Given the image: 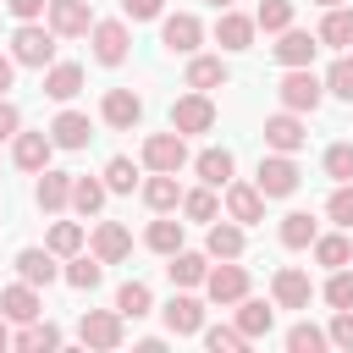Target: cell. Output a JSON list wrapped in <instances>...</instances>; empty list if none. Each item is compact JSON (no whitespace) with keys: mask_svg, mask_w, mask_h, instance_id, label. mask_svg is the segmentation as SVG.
I'll return each mask as SVG.
<instances>
[{"mask_svg":"<svg viewBox=\"0 0 353 353\" xmlns=\"http://www.w3.org/2000/svg\"><path fill=\"white\" fill-rule=\"evenodd\" d=\"M281 105L287 110H298V116H314L320 110V99H325V83L309 72V66H287V77H281Z\"/></svg>","mask_w":353,"mask_h":353,"instance_id":"6da1fadb","label":"cell"},{"mask_svg":"<svg viewBox=\"0 0 353 353\" xmlns=\"http://www.w3.org/2000/svg\"><path fill=\"white\" fill-rule=\"evenodd\" d=\"M11 55H17V66H50L55 61V28H33V22H22L17 28V39H11Z\"/></svg>","mask_w":353,"mask_h":353,"instance_id":"7a4b0ae2","label":"cell"},{"mask_svg":"<svg viewBox=\"0 0 353 353\" xmlns=\"http://www.w3.org/2000/svg\"><path fill=\"white\" fill-rule=\"evenodd\" d=\"M254 188L265 193V199H287V193H298V165H292V154H265L259 160V176H254Z\"/></svg>","mask_w":353,"mask_h":353,"instance_id":"3957f363","label":"cell"},{"mask_svg":"<svg viewBox=\"0 0 353 353\" xmlns=\"http://www.w3.org/2000/svg\"><path fill=\"white\" fill-rule=\"evenodd\" d=\"M143 165H149V171H182V165H188L182 132H176V127H171V132H149V138H143Z\"/></svg>","mask_w":353,"mask_h":353,"instance_id":"277c9868","label":"cell"},{"mask_svg":"<svg viewBox=\"0 0 353 353\" xmlns=\"http://www.w3.org/2000/svg\"><path fill=\"white\" fill-rule=\"evenodd\" d=\"M171 127H176L182 138H188V132H210V127H215V105H210V94H199V88L182 94V99L171 105Z\"/></svg>","mask_w":353,"mask_h":353,"instance_id":"5b68a950","label":"cell"},{"mask_svg":"<svg viewBox=\"0 0 353 353\" xmlns=\"http://www.w3.org/2000/svg\"><path fill=\"white\" fill-rule=\"evenodd\" d=\"M83 347H121V309H88L77 320Z\"/></svg>","mask_w":353,"mask_h":353,"instance_id":"8992f818","label":"cell"},{"mask_svg":"<svg viewBox=\"0 0 353 353\" xmlns=\"http://www.w3.org/2000/svg\"><path fill=\"white\" fill-rule=\"evenodd\" d=\"M204 292H210V303H243L248 298V270L226 259V265H215L204 276Z\"/></svg>","mask_w":353,"mask_h":353,"instance_id":"52a82bcc","label":"cell"},{"mask_svg":"<svg viewBox=\"0 0 353 353\" xmlns=\"http://www.w3.org/2000/svg\"><path fill=\"white\" fill-rule=\"evenodd\" d=\"M199 39H204V28H199V17H193V11H176V17H165V22H160V44H165L171 55H193V50H199Z\"/></svg>","mask_w":353,"mask_h":353,"instance_id":"ba28073f","label":"cell"},{"mask_svg":"<svg viewBox=\"0 0 353 353\" xmlns=\"http://www.w3.org/2000/svg\"><path fill=\"white\" fill-rule=\"evenodd\" d=\"M88 39H94V61L99 66H121L127 61V44H132L127 39V22H94Z\"/></svg>","mask_w":353,"mask_h":353,"instance_id":"9c48e42d","label":"cell"},{"mask_svg":"<svg viewBox=\"0 0 353 353\" xmlns=\"http://www.w3.org/2000/svg\"><path fill=\"white\" fill-rule=\"evenodd\" d=\"M226 215L237 226H259L265 221V193L254 182H226Z\"/></svg>","mask_w":353,"mask_h":353,"instance_id":"30bf717a","label":"cell"},{"mask_svg":"<svg viewBox=\"0 0 353 353\" xmlns=\"http://www.w3.org/2000/svg\"><path fill=\"white\" fill-rule=\"evenodd\" d=\"M265 143H270V149H281V154H298V149L309 143V132H303V121H298V110H281V116H265Z\"/></svg>","mask_w":353,"mask_h":353,"instance_id":"8fae6325","label":"cell"},{"mask_svg":"<svg viewBox=\"0 0 353 353\" xmlns=\"http://www.w3.org/2000/svg\"><path fill=\"white\" fill-rule=\"evenodd\" d=\"M50 28H55L61 39H83V33L94 28L88 0H50Z\"/></svg>","mask_w":353,"mask_h":353,"instance_id":"7c38bea8","label":"cell"},{"mask_svg":"<svg viewBox=\"0 0 353 353\" xmlns=\"http://www.w3.org/2000/svg\"><path fill=\"white\" fill-rule=\"evenodd\" d=\"M254 33H259V22H254V17H243V11H232V6H226V11H221V22H215V44H221V50H248V44H254Z\"/></svg>","mask_w":353,"mask_h":353,"instance_id":"4fadbf2b","label":"cell"},{"mask_svg":"<svg viewBox=\"0 0 353 353\" xmlns=\"http://www.w3.org/2000/svg\"><path fill=\"white\" fill-rule=\"evenodd\" d=\"M50 149H55L50 132H17V138H11V160H17L22 171H44V165H50Z\"/></svg>","mask_w":353,"mask_h":353,"instance_id":"5bb4252c","label":"cell"},{"mask_svg":"<svg viewBox=\"0 0 353 353\" xmlns=\"http://www.w3.org/2000/svg\"><path fill=\"white\" fill-rule=\"evenodd\" d=\"M94 254H99L105 265H121V259L132 254V232H127L121 221H99V226H94Z\"/></svg>","mask_w":353,"mask_h":353,"instance_id":"9a60e30c","label":"cell"},{"mask_svg":"<svg viewBox=\"0 0 353 353\" xmlns=\"http://www.w3.org/2000/svg\"><path fill=\"white\" fill-rule=\"evenodd\" d=\"M270 292H276V303H281V309H309V298H314L309 276H303V270H292V265H281V270H276Z\"/></svg>","mask_w":353,"mask_h":353,"instance_id":"2e32d148","label":"cell"},{"mask_svg":"<svg viewBox=\"0 0 353 353\" xmlns=\"http://www.w3.org/2000/svg\"><path fill=\"white\" fill-rule=\"evenodd\" d=\"M320 50V33H303V28H281V44H276V61L281 66H309Z\"/></svg>","mask_w":353,"mask_h":353,"instance_id":"e0dca14e","label":"cell"},{"mask_svg":"<svg viewBox=\"0 0 353 353\" xmlns=\"http://www.w3.org/2000/svg\"><path fill=\"white\" fill-rule=\"evenodd\" d=\"M99 116H105V127H138L143 99H138L132 88H110V94H105V105H99Z\"/></svg>","mask_w":353,"mask_h":353,"instance_id":"ac0fdd59","label":"cell"},{"mask_svg":"<svg viewBox=\"0 0 353 353\" xmlns=\"http://www.w3.org/2000/svg\"><path fill=\"white\" fill-rule=\"evenodd\" d=\"M165 325H171V336H193V331H204V303L188 298V292H176V298L165 303Z\"/></svg>","mask_w":353,"mask_h":353,"instance_id":"d6986e66","label":"cell"},{"mask_svg":"<svg viewBox=\"0 0 353 353\" xmlns=\"http://www.w3.org/2000/svg\"><path fill=\"white\" fill-rule=\"evenodd\" d=\"M50 138H55V149H83V143L94 138V127H88L83 110H61V116L50 121Z\"/></svg>","mask_w":353,"mask_h":353,"instance_id":"ffe728a7","label":"cell"},{"mask_svg":"<svg viewBox=\"0 0 353 353\" xmlns=\"http://www.w3.org/2000/svg\"><path fill=\"white\" fill-rule=\"evenodd\" d=\"M0 314H6V320H17V325L39 320V292H33V281H17V287H6V292H0Z\"/></svg>","mask_w":353,"mask_h":353,"instance_id":"44dd1931","label":"cell"},{"mask_svg":"<svg viewBox=\"0 0 353 353\" xmlns=\"http://www.w3.org/2000/svg\"><path fill=\"white\" fill-rule=\"evenodd\" d=\"M33 204H39V210H66V204H72V176L44 165V176H39V188H33Z\"/></svg>","mask_w":353,"mask_h":353,"instance_id":"7402d4cb","label":"cell"},{"mask_svg":"<svg viewBox=\"0 0 353 353\" xmlns=\"http://www.w3.org/2000/svg\"><path fill=\"white\" fill-rule=\"evenodd\" d=\"M188 88H199V94L226 88V61H221V55H193V61H188Z\"/></svg>","mask_w":353,"mask_h":353,"instance_id":"603a6c76","label":"cell"},{"mask_svg":"<svg viewBox=\"0 0 353 353\" xmlns=\"http://www.w3.org/2000/svg\"><path fill=\"white\" fill-rule=\"evenodd\" d=\"M44 94H50V99H61V105H66L72 94H83V66H77V61L50 66V72H44Z\"/></svg>","mask_w":353,"mask_h":353,"instance_id":"cb8c5ba5","label":"cell"},{"mask_svg":"<svg viewBox=\"0 0 353 353\" xmlns=\"http://www.w3.org/2000/svg\"><path fill=\"white\" fill-rule=\"evenodd\" d=\"M143 204H149V210H160V215H165V210H176V204H182L176 171H154V176L143 182Z\"/></svg>","mask_w":353,"mask_h":353,"instance_id":"d4e9b609","label":"cell"},{"mask_svg":"<svg viewBox=\"0 0 353 353\" xmlns=\"http://www.w3.org/2000/svg\"><path fill=\"white\" fill-rule=\"evenodd\" d=\"M17 276L33 281V287H50V281H55V254H50V248H22V254H17Z\"/></svg>","mask_w":353,"mask_h":353,"instance_id":"484cf974","label":"cell"},{"mask_svg":"<svg viewBox=\"0 0 353 353\" xmlns=\"http://www.w3.org/2000/svg\"><path fill=\"white\" fill-rule=\"evenodd\" d=\"M165 276H171L176 287H204V276H210V259H204V254H188V248H176V254H171V265H165Z\"/></svg>","mask_w":353,"mask_h":353,"instance_id":"4316f807","label":"cell"},{"mask_svg":"<svg viewBox=\"0 0 353 353\" xmlns=\"http://www.w3.org/2000/svg\"><path fill=\"white\" fill-rule=\"evenodd\" d=\"M11 347H22V353H50V347H61V331H55L50 320H28V325L11 336Z\"/></svg>","mask_w":353,"mask_h":353,"instance_id":"83f0119b","label":"cell"},{"mask_svg":"<svg viewBox=\"0 0 353 353\" xmlns=\"http://www.w3.org/2000/svg\"><path fill=\"white\" fill-rule=\"evenodd\" d=\"M320 44H331V50H347V44H353V11H347V6H325Z\"/></svg>","mask_w":353,"mask_h":353,"instance_id":"f1b7e54d","label":"cell"},{"mask_svg":"<svg viewBox=\"0 0 353 353\" xmlns=\"http://www.w3.org/2000/svg\"><path fill=\"white\" fill-rule=\"evenodd\" d=\"M193 171H199V182H210V188H226V182H232V149H204V154L193 160Z\"/></svg>","mask_w":353,"mask_h":353,"instance_id":"f546056e","label":"cell"},{"mask_svg":"<svg viewBox=\"0 0 353 353\" xmlns=\"http://www.w3.org/2000/svg\"><path fill=\"white\" fill-rule=\"evenodd\" d=\"M204 248H210V259H237V254H243V226H237V221H215Z\"/></svg>","mask_w":353,"mask_h":353,"instance_id":"4dcf8cb0","label":"cell"},{"mask_svg":"<svg viewBox=\"0 0 353 353\" xmlns=\"http://www.w3.org/2000/svg\"><path fill=\"white\" fill-rule=\"evenodd\" d=\"M270 320H276V314H270L265 298H243V309H237V331H243L248 342H254V336H270Z\"/></svg>","mask_w":353,"mask_h":353,"instance_id":"1f68e13d","label":"cell"},{"mask_svg":"<svg viewBox=\"0 0 353 353\" xmlns=\"http://www.w3.org/2000/svg\"><path fill=\"white\" fill-rule=\"evenodd\" d=\"M314 215L309 210H292V215H281V243L287 248H314Z\"/></svg>","mask_w":353,"mask_h":353,"instance_id":"d6a6232c","label":"cell"},{"mask_svg":"<svg viewBox=\"0 0 353 353\" xmlns=\"http://www.w3.org/2000/svg\"><path fill=\"white\" fill-rule=\"evenodd\" d=\"M99 276H105V259H99V254H72L66 281H72L77 292H94V287H99Z\"/></svg>","mask_w":353,"mask_h":353,"instance_id":"836d02e7","label":"cell"},{"mask_svg":"<svg viewBox=\"0 0 353 353\" xmlns=\"http://www.w3.org/2000/svg\"><path fill=\"white\" fill-rule=\"evenodd\" d=\"M105 193H110V188H105L99 176H72V210H77V215H94V210L105 204Z\"/></svg>","mask_w":353,"mask_h":353,"instance_id":"e575fe53","label":"cell"},{"mask_svg":"<svg viewBox=\"0 0 353 353\" xmlns=\"http://www.w3.org/2000/svg\"><path fill=\"white\" fill-rule=\"evenodd\" d=\"M143 243H149L154 254H165V259H171V254L182 248V221H149V232H143Z\"/></svg>","mask_w":353,"mask_h":353,"instance_id":"d590c367","label":"cell"},{"mask_svg":"<svg viewBox=\"0 0 353 353\" xmlns=\"http://www.w3.org/2000/svg\"><path fill=\"white\" fill-rule=\"evenodd\" d=\"M149 303H154V298H149V287H143V281H127V287L116 292L121 320H143V314H149Z\"/></svg>","mask_w":353,"mask_h":353,"instance_id":"8d00e7d4","label":"cell"},{"mask_svg":"<svg viewBox=\"0 0 353 353\" xmlns=\"http://www.w3.org/2000/svg\"><path fill=\"white\" fill-rule=\"evenodd\" d=\"M182 215H188V221H215V215H221V204H215L210 182H204V188H193V193H182Z\"/></svg>","mask_w":353,"mask_h":353,"instance_id":"74e56055","label":"cell"},{"mask_svg":"<svg viewBox=\"0 0 353 353\" xmlns=\"http://www.w3.org/2000/svg\"><path fill=\"white\" fill-rule=\"evenodd\" d=\"M44 248H50V254H66V259H72V254L83 248V226H77V221H55V226H50V243H44Z\"/></svg>","mask_w":353,"mask_h":353,"instance_id":"f35d334b","label":"cell"},{"mask_svg":"<svg viewBox=\"0 0 353 353\" xmlns=\"http://www.w3.org/2000/svg\"><path fill=\"white\" fill-rule=\"evenodd\" d=\"M314 259H320L325 270H342V265L353 259V243H347V237H314Z\"/></svg>","mask_w":353,"mask_h":353,"instance_id":"ab89813d","label":"cell"},{"mask_svg":"<svg viewBox=\"0 0 353 353\" xmlns=\"http://www.w3.org/2000/svg\"><path fill=\"white\" fill-rule=\"evenodd\" d=\"M325 342H331V331H320V325H309V320H298V325L287 331V347H292V353H320Z\"/></svg>","mask_w":353,"mask_h":353,"instance_id":"60d3db41","label":"cell"},{"mask_svg":"<svg viewBox=\"0 0 353 353\" xmlns=\"http://www.w3.org/2000/svg\"><path fill=\"white\" fill-rule=\"evenodd\" d=\"M254 22H259L265 33H281V28H292V0H259Z\"/></svg>","mask_w":353,"mask_h":353,"instance_id":"b9f144b4","label":"cell"},{"mask_svg":"<svg viewBox=\"0 0 353 353\" xmlns=\"http://www.w3.org/2000/svg\"><path fill=\"white\" fill-rule=\"evenodd\" d=\"M204 347H210V353H243L248 336H243L237 325H210V331H204Z\"/></svg>","mask_w":353,"mask_h":353,"instance_id":"7bdbcfd3","label":"cell"},{"mask_svg":"<svg viewBox=\"0 0 353 353\" xmlns=\"http://www.w3.org/2000/svg\"><path fill=\"white\" fill-rule=\"evenodd\" d=\"M132 182H138V165H132L127 154H116V160L105 165V188H110V193H132Z\"/></svg>","mask_w":353,"mask_h":353,"instance_id":"ee69618b","label":"cell"},{"mask_svg":"<svg viewBox=\"0 0 353 353\" xmlns=\"http://www.w3.org/2000/svg\"><path fill=\"white\" fill-rule=\"evenodd\" d=\"M325 176L331 182H353V143H331L325 149Z\"/></svg>","mask_w":353,"mask_h":353,"instance_id":"f6af8a7d","label":"cell"},{"mask_svg":"<svg viewBox=\"0 0 353 353\" xmlns=\"http://www.w3.org/2000/svg\"><path fill=\"white\" fill-rule=\"evenodd\" d=\"M325 303H331V309H353V270H347V265L331 270V281H325Z\"/></svg>","mask_w":353,"mask_h":353,"instance_id":"bcb514c9","label":"cell"},{"mask_svg":"<svg viewBox=\"0 0 353 353\" xmlns=\"http://www.w3.org/2000/svg\"><path fill=\"white\" fill-rule=\"evenodd\" d=\"M325 215H331L336 226H353V182H336V193H331Z\"/></svg>","mask_w":353,"mask_h":353,"instance_id":"7dc6e473","label":"cell"},{"mask_svg":"<svg viewBox=\"0 0 353 353\" xmlns=\"http://www.w3.org/2000/svg\"><path fill=\"white\" fill-rule=\"evenodd\" d=\"M325 88L336 94V99H353V61L342 55V61H331V72H325Z\"/></svg>","mask_w":353,"mask_h":353,"instance_id":"c3c4849f","label":"cell"},{"mask_svg":"<svg viewBox=\"0 0 353 353\" xmlns=\"http://www.w3.org/2000/svg\"><path fill=\"white\" fill-rule=\"evenodd\" d=\"M331 342H336L342 353H353V309H336V314H331Z\"/></svg>","mask_w":353,"mask_h":353,"instance_id":"681fc988","label":"cell"},{"mask_svg":"<svg viewBox=\"0 0 353 353\" xmlns=\"http://www.w3.org/2000/svg\"><path fill=\"white\" fill-rule=\"evenodd\" d=\"M160 6H165V0H121V11H127L132 22H149V17H160Z\"/></svg>","mask_w":353,"mask_h":353,"instance_id":"f907efd6","label":"cell"},{"mask_svg":"<svg viewBox=\"0 0 353 353\" xmlns=\"http://www.w3.org/2000/svg\"><path fill=\"white\" fill-rule=\"evenodd\" d=\"M6 6H11V17H22V22H33V17L50 11V0H6Z\"/></svg>","mask_w":353,"mask_h":353,"instance_id":"816d5d0a","label":"cell"},{"mask_svg":"<svg viewBox=\"0 0 353 353\" xmlns=\"http://www.w3.org/2000/svg\"><path fill=\"white\" fill-rule=\"evenodd\" d=\"M17 127H22L17 105H11V99H0V143H6V138H17Z\"/></svg>","mask_w":353,"mask_h":353,"instance_id":"f5cc1de1","label":"cell"},{"mask_svg":"<svg viewBox=\"0 0 353 353\" xmlns=\"http://www.w3.org/2000/svg\"><path fill=\"white\" fill-rule=\"evenodd\" d=\"M11 72H17V55H0V99H6V88H11Z\"/></svg>","mask_w":353,"mask_h":353,"instance_id":"db71d44e","label":"cell"},{"mask_svg":"<svg viewBox=\"0 0 353 353\" xmlns=\"http://www.w3.org/2000/svg\"><path fill=\"white\" fill-rule=\"evenodd\" d=\"M0 347H11V331H6V314H0Z\"/></svg>","mask_w":353,"mask_h":353,"instance_id":"11a10c76","label":"cell"},{"mask_svg":"<svg viewBox=\"0 0 353 353\" xmlns=\"http://www.w3.org/2000/svg\"><path fill=\"white\" fill-rule=\"evenodd\" d=\"M210 6H215V11H226V6H232V0H210Z\"/></svg>","mask_w":353,"mask_h":353,"instance_id":"9f6ffc18","label":"cell"},{"mask_svg":"<svg viewBox=\"0 0 353 353\" xmlns=\"http://www.w3.org/2000/svg\"><path fill=\"white\" fill-rule=\"evenodd\" d=\"M314 6H342V0H314Z\"/></svg>","mask_w":353,"mask_h":353,"instance_id":"6f0895ef","label":"cell"}]
</instances>
